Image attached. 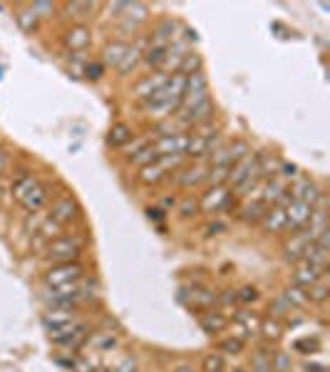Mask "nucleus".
Returning <instances> with one entry per match:
<instances>
[{"label":"nucleus","mask_w":330,"mask_h":372,"mask_svg":"<svg viewBox=\"0 0 330 372\" xmlns=\"http://www.w3.org/2000/svg\"><path fill=\"white\" fill-rule=\"evenodd\" d=\"M87 248V236L82 233H63L55 241H50L42 251V258L50 265L55 263H70V261H80Z\"/></svg>","instance_id":"obj_1"},{"label":"nucleus","mask_w":330,"mask_h":372,"mask_svg":"<svg viewBox=\"0 0 330 372\" xmlns=\"http://www.w3.org/2000/svg\"><path fill=\"white\" fill-rule=\"evenodd\" d=\"M92 333V323L87 320H74L65 327H57V330H50V343L52 345H60V348H72V350H80L85 348L87 338Z\"/></svg>","instance_id":"obj_2"},{"label":"nucleus","mask_w":330,"mask_h":372,"mask_svg":"<svg viewBox=\"0 0 330 372\" xmlns=\"http://www.w3.org/2000/svg\"><path fill=\"white\" fill-rule=\"evenodd\" d=\"M231 189L226 184L223 186H206V192L199 196V211L201 214H221V211H234L236 201L231 199Z\"/></svg>","instance_id":"obj_3"},{"label":"nucleus","mask_w":330,"mask_h":372,"mask_svg":"<svg viewBox=\"0 0 330 372\" xmlns=\"http://www.w3.org/2000/svg\"><path fill=\"white\" fill-rule=\"evenodd\" d=\"M85 276H87V271H85V265H82V261H70V263L50 265L45 271V276H42V281H45L47 288H63V286H68V283L80 281V278H85Z\"/></svg>","instance_id":"obj_4"},{"label":"nucleus","mask_w":330,"mask_h":372,"mask_svg":"<svg viewBox=\"0 0 330 372\" xmlns=\"http://www.w3.org/2000/svg\"><path fill=\"white\" fill-rule=\"evenodd\" d=\"M206 176H209V162L204 159H191V164L182 166L179 171H174L171 181L179 186V189H196V186L206 184Z\"/></svg>","instance_id":"obj_5"},{"label":"nucleus","mask_w":330,"mask_h":372,"mask_svg":"<svg viewBox=\"0 0 330 372\" xmlns=\"http://www.w3.org/2000/svg\"><path fill=\"white\" fill-rule=\"evenodd\" d=\"M288 194L293 201H303V203H308V206H313V203L325 194V189L318 186V181H315L313 176H308L301 171V174L288 184Z\"/></svg>","instance_id":"obj_6"},{"label":"nucleus","mask_w":330,"mask_h":372,"mask_svg":"<svg viewBox=\"0 0 330 372\" xmlns=\"http://www.w3.org/2000/svg\"><path fill=\"white\" fill-rule=\"evenodd\" d=\"M47 219L55 221L57 226H70L74 224V221L80 219V206H77V201H74L72 196H60L52 201V206L47 209Z\"/></svg>","instance_id":"obj_7"},{"label":"nucleus","mask_w":330,"mask_h":372,"mask_svg":"<svg viewBox=\"0 0 330 372\" xmlns=\"http://www.w3.org/2000/svg\"><path fill=\"white\" fill-rule=\"evenodd\" d=\"M166 79H169V75L159 72V70H154V72H149V75H142V77L132 85V97H134L137 102H147L149 97L157 95V92L166 85Z\"/></svg>","instance_id":"obj_8"},{"label":"nucleus","mask_w":330,"mask_h":372,"mask_svg":"<svg viewBox=\"0 0 330 372\" xmlns=\"http://www.w3.org/2000/svg\"><path fill=\"white\" fill-rule=\"evenodd\" d=\"M149 47V35H139L132 45H127L125 50V57H122L120 68H117V72H120V77H127V75H132L134 70L139 68V62H142L144 52H147Z\"/></svg>","instance_id":"obj_9"},{"label":"nucleus","mask_w":330,"mask_h":372,"mask_svg":"<svg viewBox=\"0 0 330 372\" xmlns=\"http://www.w3.org/2000/svg\"><path fill=\"white\" fill-rule=\"evenodd\" d=\"M179 28L182 25L177 23V17H162L159 23L152 28V35H149V45H157V47H169L174 40L179 38Z\"/></svg>","instance_id":"obj_10"},{"label":"nucleus","mask_w":330,"mask_h":372,"mask_svg":"<svg viewBox=\"0 0 330 372\" xmlns=\"http://www.w3.org/2000/svg\"><path fill=\"white\" fill-rule=\"evenodd\" d=\"M147 20H149V6H144V3H127L125 13L120 17V30L125 35H132L137 33L139 25L147 23Z\"/></svg>","instance_id":"obj_11"},{"label":"nucleus","mask_w":330,"mask_h":372,"mask_svg":"<svg viewBox=\"0 0 330 372\" xmlns=\"http://www.w3.org/2000/svg\"><path fill=\"white\" fill-rule=\"evenodd\" d=\"M283 211H285L288 231H303V228L311 224V216H313V206H308V203H303V201H290Z\"/></svg>","instance_id":"obj_12"},{"label":"nucleus","mask_w":330,"mask_h":372,"mask_svg":"<svg viewBox=\"0 0 330 372\" xmlns=\"http://www.w3.org/2000/svg\"><path fill=\"white\" fill-rule=\"evenodd\" d=\"M313 243V238L308 236V231H290V236L283 241V258L290 261V263H298L303 261V251Z\"/></svg>","instance_id":"obj_13"},{"label":"nucleus","mask_w":330,"mask_h":372,"mask_svg":"<svg viewBox=\"0 0 330 372\" xmlns=\"http://www.w3.org/2000/svg\"><path fill=\"white\" fill-rule=\"evenodd\" d=\"M189 50H191V47H189L187 40H182V38L174 40V42H171V45L166 47V55H164V62H162L159 72L169 75V77H171L174 72H179V65H182V60L187 57Z\"/></svg>","instance_id":"obj_14"},{"label":"nucleus","mask_w":330,"mask_h":372,"mask_svg":"<svg viewBox=\"0 0 330 372\" xmlns=\"http://www.w3.org/2000/svg\"><path fill=\"white\" fill-rule=\"evenodd\" d=\"M63 42L70 52H87L92 42V30L87 25H70L63 35Z\"/></svg>","instance_id":"obj_15"},{"label":"nucleus","mask_w":330,"mask_h":372,"mask_svg":"<svg viewBox=\"0 0 330 372\" xmlns=\"http://www.w3.org/2000/svg\"><path fill=\"white\" fill-rule=\"evenodd\" d=\"M80 310L77 308H47L45 313H42V325L47 327V330H57V327H65L70 325V323L80 320Z\"/></svg>","instance_id":"obj_16"},{"label":"nucleus","mask_w":330,"mask_h":372,"mask_svg":"<svg viewBox=\"0 0 330 372\" xmlns=\"http://www.w3.org/2000/svg\"><path fill=\"white\" fill-rule=\"evenodd\" d=\"M187 144H189V132H182V134L157 137V141H154L152 147L159 157H164V154H187Z\"/></svg>","instance_id":"obj_17"},{"label":"nucleus","mask_w":330,"mask_h":372,"mask_svg":"<svg viewBox=\"0 0 330 372\" xmlns=\"http://www.w3.org/2000/svg\"><path fill=\"white\" fill-rule=\"evenodd\" d=\"M60 10L65 17L72 20V25H87V20L100 10V6L97 3H65L60 6Z\"/></svg>","instance_id":"obj_18"},{"label":"nucleus","mask_w":330,"mask_h":372,"mask_svg":"<svg viewBox=\"0 0 330 372\" xmlns=\"http://www.w3.org/2000/svg\"><path fill=\"white\" fill-rule=\"evenodd\" d=\"M266 211H268V206L261 199H246L239 209H236V219L244 221V224H261Z\"/></svg>","instance_id":"obj_19"},{"label":"nucleus","mask_w":330,"mask_h":372,"mask_svg":"<svg viewBox=\"0 0 330 372\" xmlns=\"http://www.w3.org/2000/svg\"><path fill=\"white\" fill-rule=\"evenodd\" d=\"M199 325L206 335H219L228 327V316L221 310H204L199 316Z\"/></svg>","instance_id":"obj_20"},{"label":"nucleus","mask_w":330,"mask_h":372,"mask_svg":"<svg viewBox=\"0 0 330 372\" xmlns=\"http://www.w3.org/2000/svg\"><path fill=\"white\" fill-rule=\"evenodd\" d=\"M253 157H256V164H258V174H261V179H274L276 174H278V166L283 159L278 157L276 152H271V149H261V152H253Z\"/></svg>","instance_id":"obj_21"},{"label":"nucleus","mask_w":330,"mask_h":372,"mask_svg":"<svg viewBox=\"0 0 330 372\" xmlns=\"http://www.w3.org/2000/svg\"><path fill=\"white\" fill-rule=\"evenodd\" d=\"M261 228H263V233H274V236L288 231V224H285V211L281 209V206H268L266 216L261 219Z\"/></svg>","instance_id":"obj_22"},{"label":"nucleus","mask_w":330,"mask_h":372,"mask_svg":"<svg viewBox=\"0 0 330 372\" xmlns=\"http://www.w3.org/2000/svg\"><path fill=\"white\" fill-rule=\"evenodd\" d=\"M293 286H298V288H311L313 283H318L320 278H323V271H318L315 265H311V263H306V261H298L296 263V271H293Z\"/></svg>","instance_id":"obj_23"},{"label":"nucleus","mask_w":330,"mask_h":372,"mask_svg":"<svg viewBox=\"0 0 330 372\" xmlns=\"http://www.w3.org/2000/svg\"><path fill=\"white\" fill-rule=\"evenodd\" d=\"M50 199V189L47 186H42V184H38V186H33L28 194L23 196V209L28 211V214H38V211L45 206V201Z\"/></svg>","instance_id":"obj_24"},{"label":"nucleus","mask_w":330,"mask_h":372,"mask_svg":"<svg viewBox=\"0 0 330 372\" xmlns=\"http://www.w3.org/2000/svg\"><path fill=\"white\" fill-rule=\"evenodd\" d=\"M85 345H92L97 352H109V350H114L120 345V338L112 330H97V333H90Z\"/></svg>","instance_id":"obj_25"},{"label":"nucleus","mask_w":330,"mask_h":372,"mask_svg":"<svg viewBox=\"0 0 330 372\" xmlns=\"http://www.w3.org/2000/svg\"><path fill=\"white\" fill-rule=\"evenodd\" d=\"M134 137V130H132V124H127V122H114L112 124V130H109V134H107V144L109 147H114V149H122L127 144V141Z\"/></svg>","instance_id":"obj_26"},{"label":"nucleus","mask_w":330,"mask_h":372,"mask_svg":"<svg viewBox=\"0 0 330 372\" xmlns=\"http://www.w3.org/2000/svg\"><path fill=\"white\" fill-rule=\"evenodd\" d=\"M166 179H169V174H166V171L162 169L157 162L149 164V166H142V169H139V174H137V181L142 186H159L162 181H166Z\"/></svg>","instance_id":"obj_27"},{"label":"nucleus","mask_w":330,"mask_h":372,"mask_svg":"<svg viewBox=\"0 0 330 372\" xmlns=\"http://www.w3.org/2000/svg\"><path fill=\"white\" fill-rule=\"evenodd\" d=\"M125 50H127V42H122V40H112V42H107L102 50L104 68H120L122 57H125Z\"/></svg>","instance_id":"obj_28"},{"label":"nucleus","mask_w":330,"mask_h":372,"mask_svg":"<svg viewBox=\"0 0 330 372\" xmlns=\"http://www.w3.org/2000/svg\"><path fill=\"white\" fill-rule=\"evenodd\" d=\"M303 261L311 265H315L318 271H328V263H330V254H328V248H320L315 246V243H311V246L303 251Z\"/></svg>","instance_id":"obj_29"},{"label":"nucleus","mask_w":330,"mask_h":372,"mask_svg":"<svg viewBox=\"0 0 330 372\" xmlns=\"http://www.w3.org/2000/svg\"><path fill=\"white\" fill-rule=\"evenodd\" d=\"M15 23L25 35H33L35 30H38V25H40V17L35 15L30 6H23V8H17L15 10Z\"/></svg>","instance_id":"obj_30"},{"label":"nucleus","mask_w":330,"mask_h":372,"mask_svg":"<svg viewBox=\"0 0 330 372\" xmlns=\"http://www.w3.org/2000/svg\"><path fill=\"white\" fill-rule=\"evenodd\" d=\"M306 295H308V303L313 305H323L330 295V286H328V273H323L318 283H313L311 288H306Z\"/></svg>","instance_id":"obj_31"},{"label":"nucleus","mask_w":330,"mask_h":372,"mask_svg":"<svg viewBox=\"0 0 330 372\" xmlns=\"http://www.w3.org/2000/svg\"><path fill=\"white\" fill-rule=\"evenodd\" d=\"M201 70H204V57H201L196 50H189L187 57L182 60V65H179V75H184V77H191V75L201 72Z\"/></svg>","instance_id":"obj_32"},{"label":"nucleus","mask_w":330,"mask_h":372,"mask_svg":"<svg viewBox=\"0 0 330 372\" xmlns=\"http://www.w3.org/2000/svg\"><path fill=\"white\" fill-rule=\"evenodd\" d=\"M149 144H152V137H149V134H134L129 141H127L125 147L120 149V154L127 159V162H129V159L134 157V154L142 152V149H144V147H149Z\"/></svg>","instance_id":"obj_33"},{"label":"nucleus","mask_w":330,"mask_h":372,"mask_svg":"<svg viewBox=\"0 0 330 372\" xmlns=\"http://www.w3.org/2000/svg\"><path fill=\"white\" fill-rule=\"evenodd\" d=\"M157 164H159L166 174H174V171H179L182 166H187L189 157H187V154H164V157L157 159Z\"/></svg>","instance_id":"obj_34"},{"label":"nucleus","mask_w":330,"mask_h":372,"mask_svg":"<svg viewBox=\"0 0 330 372\" xmlns=\"http://www.w3.org/2000/svg\"><path fill=\"white\" fill-rule=\"evenodd\" d=\"M258 333H261V338L266 340V343H278L281 333H283V325H281L276 318H271V320H261Z\"/></svg>","instance_id":"obj_35"},{"label":"nucleus","mask_w":330,"mask_h":372,"mask_svg":"<svg viewBox=\"0 0 330 372\" xmlns=\"http://www.w3.org/2000/svg\"><path fill=\"white\" fill-rule=\"evenodd\" d=\"M271 355L274 352H268L266 348H258L253 355H251V372H274V367H271Z\"/></svg>","instance_id":"obj_36"},{"label":"nucleus","mask_w":330,"mask_h":372,"mask_svg":"<svg viewBox=\"0 0 330 372\" xmlns=\"http://www.w3.org/2000/svg\"><path fill=\"white\" fill-rule=\"evenodd\" d=\"M191 305L196 310H211V305H217V295H214V290L196 288V290H191Z\"/></svg>","instance_id":"obj_37"},{"label":"nucleus","mask_w":330,"mask_h":372,"mask_svg":"<svg viewBox=\"0 0 330 372\" xmlns=\"http://www.w3.org/2000/svg\"><path fill=\"white\" fill-rule=\"evenodd\" d=\"M177 214L182 216V219H194L196 214H201V211H199V199L191 196V194L182 196V199H179V203H177Z\"/></svg>","instance_id":"obj_38"},{"label":"nucleus","mask_w":330,"mask_h":372,"mask_svg":"<svg viewBox=\"0 0 330 372\" xmlns=\"http://www.w3.org/2000/svg\"><path fill=\"white\" fill-rule=\"evenodd\" d=\"M246 350V340L239 338V335H231V338H223L219 343V352L221 355H241Z\"/></svg>","instance_id":"obj_39"},{"label":"nucleus","mask_w":330,"mask_h":372,"mask_svg":"<svg viewBox=\"0 0 330 372\" xmlns=\"http://www.w3.org/2000/svg\"><path fill=\"white\" fill-rule=\"evenodd\" d=\"M164 55H166V47L149 45L147 52H144V57H142V62L154 72V70H159V68H162V62H164Z\"/></svg>","instance_id":"obj_40"},{"label":"nucleus","mask_w":330,"mask_h":372,"mask_svg":"<svg viewBox=\"0 0 330 372\" xmlns=\"http://www.w3.org/2000/svg\"><path fill=\"white\" fill-rule=\"evenodd\" d=\"M226 370V357L221 352H206L201 360V372H223Z\"/></svg>","instance_id":"obj_41"},{"label":"nucleus","mask_w":330,"mask_h":372,"mask_svg":"<svg viewBox=\"0 0 330 372\" xmlns=\"http://www.w3.org/2000/svg\"><path fill=\"white\" fill-rule=\"evenodd\" d=\"M283 298L288 300V305H290V308H306V305H311V303H308L306 290H303V288H298V286L285 288Z\"/></svg>","instance_id":"obj_42"},{"label":"nucleus","mask_w":330,"mask_h":372,"mask_svg":"<svg viewBox=\"0 0 330 372\" xmlns=\"http://www.w3.org/2000/svg\"><path fill=\"white\" fill-rule=\"evenodd\" d=\"M157 159H159V154L154 152V147H152V144H149V147H144L142 152L134 154V157L129 159V164H134L137 169H142V166H149V164H154V162H157Z\"/></svg>","instance_id":"obj_43"},{"label":"nucleus","mask_w":330,"mask_h":372,"mask_svg":"<svg viewBox=\"0 0 330 372\" xmlns=\"http://www.w3.org/2000/svg\"><path fill=\"white\" fill-rule=\"evenodd\" d=\"M228 179V166H211L209 164V176H206V184L209 186H223Z\"/></svg>","instance_id":"obj_44"},{"label":"nucleus","mask_w":330,"mask_h":372,"mask_svg":"<svg viewBox=\"0 0 330 372\" xmlns=\"http://www.w3.org/2000/svg\"><path fill=\"white\" fill-rule=\"evenodd\" d=\"M298 174H301V169H298V164L285 162V159H283V162H281V166H278V174H276V176H278L281 181H285V184H290V181L296 179Z\"/></svg>","instance_id":"obj_45"},{"label":"nucleus","mask_w":330,"mask_h":372,"mask_svg":"<svg viewBox=\"0 0 330 372\" xmlns=\"http://www.w3.org/2000/svg\"><path fill=\"white\" fill-rule=\"evenodd\" d=\"M261 298V293H258V288L256 286H241L239 290H236V300L239 303H256V300Z\"/></svg>","instance_id":"obj_46"},{"label":"nucleus","mask_w":330,"mask_h":372,"mask_svg":"<svg viewBox=\"0 0 330 372\" xmlns=\"http://www.w3.org/2000/svg\"><path fill=\"white\" fill-rule=\"evenodd\" d=\"M30 8H33V13L38 17H52L57 13V8L60 6H55V3H45V0H35V3H30Z\"/></svg>","instance_id":"obj_47"},{"label":"nucleus","mask_w":330,"mask_h":372,"mask_svg":"<svg viewBox=\"0 0 330 372\" xmlns=\"http://www.w3.org/2000/svg\"><path fill=\"white\" fill-rule=\"evenodd\" d=\"M271 367H274V372H290V355L283 350L274 352L271 355Z\"/></svg>","instance_id":"obj_48"},{"label":"nucleus","mask_w":330,"mask_h":372,"mask_svg":"<svg viewBox=\"0 0 330 372\" xmlns=\"http://www.w3.org/2000/svg\"><path fill=\"white\" fill-rule=\"evenodd\" d=\"M104 70L107 68H104L102 62H87L85 70H82V75H85L87 79H92V82H97V79H102Z\"/></svg>","instance_id":"obj_49"},{"label":"nucleus","mask_w":330,"mask_h":372,"mask_svg":"<svg viewBox=\"0 0 330 372\" xmlns=\"http://www.w3.org/2000/svg\"><path fill=\"white\" fill-rule=\"evenodd\" d=\"M10 164H13V149L8 144H0V179L8 174Z\"/></svg>","instance_id":"obj_50"},{"label":"nucleus","mask_w":330,"mask_h":372,"mask_svg":"<svg viewBox=\"0 0 330 372\" xmlns=\"http://www.w3.org/2000/svg\"><path fill=\"white\" fill-rule=\"evenodd\" d=\"M290 305H288V300L283 298V295H278V298L274 300V303H271V313H274L276 318H281V316H285V313H290Z\"/></svg>","instance_id":"obj_51"},{"label":"nucleus","mask_w":330,"mask_h":372,"mask_svg":"<svg viewBox=\"0 0 330 372\" xmlns=\"http://www.w3.org/2000/svg\"><path fill=\"white\" fill-rule=\"evenodd\" d=\"M236 323H244L246 327H256V330H258V325H261V320H258L253 313H249V310H241V313H236Z\"/></svg>","instance_id":"obj_52"},{"label":"nucleus","mask_w":330,"mask_h":372,"mask_svg":"<svg viewBox=\"0 0 330 372\" xmlns=\"http://www.w3.org/2000/svg\"><path fill=\"white\" fill-rule=\"evenodd\" d=\"M114 372H139V367H137V360L132 355H127L125 360L120 362V365L114 367Z\"/></svg>","instance_id":"obj_53"},{"label":"nucleus","mask_w":330,"mask_h":372,"mask_svg":"<svg viewBox=\"0 0 330 372\" xmlns=\"http://www.w3.org/2000/svg\"><path fill=\"white\" fill-rule=\"evenodd\" d=\"M72 372H92L95 370V365H92V360H85V357H74L72 367H70Z\"/></svg>","instance_id":"obj_54"},{"label":"nucleus","mask_w":330,"mask_h":372,"mask_svg":"<svg viewBox=\"0 0 330 372\" xmlns=\"http://www.w3.org/2000/svg\"><path fill=\"white\" fill-rule=\"evenodd\" d=\"M239 303L236 300V290H223L221 295H217V305H234Z\"/></svg>","instance_id":"obj_55"},{"label":"nucleus","mask_w":330,"mask_h":372,"mask_svg":"<svg viewBox=\"0 0 330 372\" xmlns=\"http://www.w3.org/2000/svg\"><path fill=\"white\" fill-rule=\"evenodd\" d=\"M147 216H149L152 221H164V219H166L164 211H162V209H147Z\"/></svg>","instance_id":"obj_56"},{"label":"nucleus","mask_w":330,"mask_h":372,"mask_svg":"<svg viewBox=\"0 0 330 372\" xmlns=\"http://www.w3.org/2000/svg\"><path fill=\"white\" fill-rule=\"evenodd\" d=\"M169 372H196V367H194L191 362H182V365L174 367V370H169Z\"/></svg>","instance_id":"obj_57"},{"label":"nucleus","mask_w":330,"mask_h":372,"mask_svg":"<svg viewBox=\"0 0 330 372\" xmlns=\"http://www.w3.org/2000/svg\"><path fill=\"white\" fill-rule=\"evenodd\" d=\"M308 372H328L323 365H308Z\"/></svg>","instance_id":"obj_58"},{"label":"nucleus","mask_w":330,"mask_h":372,"mask_svg":"<svg viewBox=\"0 0 330 372\" xmlns=\"http://www.w3.org/2000/svg\"><path fill=\"white\" fill-rule=\"evenodd\" d=\"M162 203H164L166 209H169V206H177V199H174V196H171V199H164Z\"/></svg>","instance_id":"obj_59"},{"label":"nucleus","mask_w":330,"mask_h":372,"mask_svg":"<svg viewBox=\"0 0 330 372\" xmlns=\"http://www.w3.org/2000/svg\"><path fill=\"white\" fill-rule=\"evenodd\" d=\"M92 372H107V370H104V367H97V370H92Z\"/></svg>","instance_id":"obj_60"}]
</instances>
